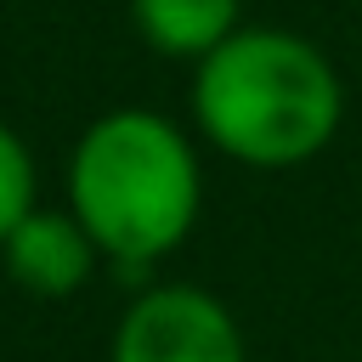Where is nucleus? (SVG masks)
<instances>
[{
	"instance_id": "f257e3e1",
	"label": "nucleus",
	"mask_w": 362,
	"mask_h": 362,
	"mask_svg": "<svg viewBox=\"0 0 362 362\" xmlns=\"http://www.w3.org/2000/svg\"><path fill=\"white\" fill-rule=\"evenodd\" d=\"M192 119L249 170L311 164L345 119V85L322 45L288 28H238L192 74Z\"/></svg>"
},
{
	"instance_id": "f03ea898",
	"label": "nucleus",
	"mask_w": 362,
	"mask_h": 362,
	"mask_svg": "<svg viewBox=\"0 0 362 362\" xmlns=\"http://www.w3.org/2000/svg\"><path fill=\"white\" fill-rule=\"evenodd\" d=\"M68 204L102 255L141 272L198 221V153L170 119L147 107H113L79 136L68 158Z\"/></svg>"
},
{
	"instance_id": "7ed1b4c3",
	"label": "nucleus",
	"mask_w": 362,
	"mask_h": 362,
	"mask_svg": "<svg viewBox=\"0 0 362 362\" xmlns=\"http://www.w3.org/2000/svg\"><path fill=\"white\" fill-rule=\"evenodd\" d=\"M113 362H249L238 317L198 283H158L130 300Z\"/></svg>"
},
{
	"instance_id": "20e7f679",
	"label": "nucleus",
	"mask_w": 362,
	"mask_h": 362,
	"mask_svg": "<svg viewBox=\"0 0 362 362\" xmlns=\"http://www.w3.org/2000/svg\"><path fill=\"white\" fill-rule=\"evenodd\" d=\"M0 255H6V272L17 288L40 294V300H68L90 266H96V238L85 232V221L68 209H28L6 238H0Z\"/></svg>"
},
{
	"instance_id": "39448f33",
	"label": "nucleus",
	"mask_w": 362,
	"mask_h": 362,
	"mask_svg": "<svg viewBox=\"0 0 362 362\" xmlns=\"http://www.w3.org/2000/svg\"><path fill=\"white\" fill-rule=\"evenodd\" d=\"M243 0H130L136 34L164 57H209L243 23Z\"/></svg>"
},
{
	"instance_id": "423d86ee",
	"label": "nucleus",
	"mask_w": 362,
	"mask_h": 362,
	"mask_svg": "<svg viewBox=\"0 0 362 362\" xmlns=\"http://www.w3.org/2000/svg\"><path fill=\"white\" fill-rule=\"evenodd\" d=\"M34 209V158L11 124H0V238Z\"/></svg>"
}]
</instances>
